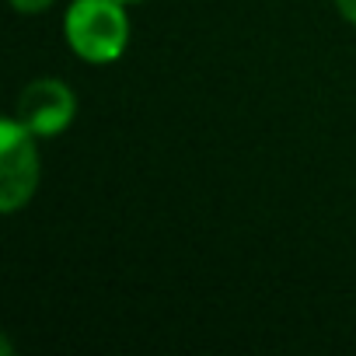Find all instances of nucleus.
<instances>
[{"mask_svg": "<svg viewBox=\"0 0 356 356\" xmlns=\"http://www.w3.org/2000/svg\"><path fill=\"white\" fill-rule=\"evenodd\" d=\"M70 53L91 67L115 63L129 46V18L122 0H74L63 15Z\"/></svg>", "mask_w": 356, "mask_h": 356, "instance_id": "f257e3e1", "label": "nucleus"}, {"mask_svg": "<svg viewBox=\"0 0 356 356\" xmlns=\"http://www.w3.org/2000/svg\"><path fill=\"white\" fill-rule=\"evenodd\" d=\"M39 136L15 115L0 119V213H18L39 189Z\"/></svg>", "mask_w": 356, "mask_h": 356, "instance_id": "f03ea898", "label": "nucleus"}, {"mask_svg": "<svg viewBox=\"0 0 356 356\" xmlns=\"http://www.w3.org/2000/svg\"><path fill=\"white\" fill-rule=\"evenodd\" d=\"M15 119L25 122L39 140L60 136L77 119V95L70 91V84H63L56 77H35L22 88Z\"/></svg>", "mask_w": 356, "mask_h": 356, "instance_id": "7ed1b4c3", "label": "nucleus"}, {"mask_svg": "<svg viewBox=\"0 0 356 356\" xmlns=\"http://www.w3.org/2000/svg\"><path fill=\"white\" fill-rule=\"evenodd\" d=\"M8 4L18 11V15H42V11H49L56 0H8Z\"/></svg>", "mask_w": 356, "mask_h": 356, "instance_id": "20e7f679", "label": "nucleus"}, {"mask_svg": "<svg viewBox=\"0 0 356 356\" xmlns=\"http://www.w3.org/2000/svg\"><path fill=\"white\" fill-rule=\"evenodd\" d=\"M335 8H339V15L356 29V0H335Z\"/></svg>", "mask_w": 356, "mask_h": 356, "instance_id": "39448f33", "label": "nucleus"}, {"mask_svg": "<svg viewBox=\"0 0 356 356\" xmlns=\"http://www.w3.org/2000/svg\"><path fill=\"white\" fill-rule=\"evenodd\" d=\"M122 4H126V8H133V4H143V0H122Z\"/></svg>", "mask_w": 356, "mask_h": 356, "instance_id": "423d86ee", "label": "nucleus"}]
</instances>
